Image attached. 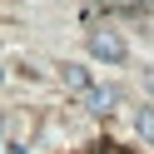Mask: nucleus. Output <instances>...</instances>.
Wrapping results in <instances>:
<instances>
[{
  "instance_id": "nucleus-1",
  "label": "nucleus",
  "mask_w": 154,
  "mask_h": 154,
  "mask_svg": "<svg viewBox=\"0 0 154 154\" xmlns=\"http://www.w3.org/2000/svg\"><path fill=\"white\" fill-rule=\"evenodd\" d=\"M90 55H94V60H104V65H119L129 50H124V40H119L114 30H90Z\"/></svg>"
},
{
  "instance_id": "nucleus-2",
  "label": "nucleus",
  "mask_w": 154,
  "mask_h": 154,
  "mask_svg": "<svg viewBox=\"0 0 154 154\" xmlns=\"http://www.w3.org/2000/svg\"><path fill=\"white\" fill-rule=\"evenodd\" d=\"M80 100H85V109H94V114H109V109H114V100H119V90H109V85H90Z\"/></svg>"
},
{
  "instance_id": "nucleus-3",
  "label": "nucleus",
  "mask_w": 154,
  "mask_h": 154,
  "mask_svg": "<svg viewBox=\"0 0 154 154\" xmlns=\"http://www.w3.org/2000/svg\"><path fill=\"white\" fill-rule=\"evenodd\" d=\"M60 80H65V90H70V94H85V90H90V70H85V65H75V60H65L60 65Z\"/></svg>"
},
{
  "instance_id": "nucleus-4",
  "label": "nucleus",
  "mask_w": 154,
  "mask_h": 154,
  "mask_svg": "<svg viewBox=\"0 0 154 154\" xmlns=\"http://www.w3.org/2000/svg\"><path fill=\"white\" fill-rule=\"evenodd\" d=\"M134 129H139V139H144V144H154V104L134 109Z\"/></svg>"
}]
</instances>
